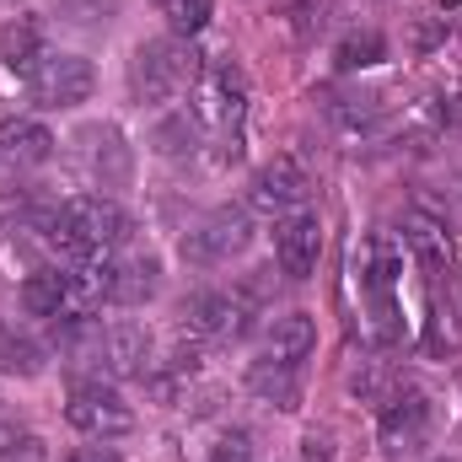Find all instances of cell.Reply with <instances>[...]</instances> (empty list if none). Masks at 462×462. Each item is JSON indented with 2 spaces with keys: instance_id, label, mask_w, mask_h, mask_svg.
Here are the masks:
<instances>
[{
  "instance_id": "6da1fadb",
  "label": "cell",
  "mask_w": 462,
  "mask_h": 462,
  "mask_svg": "<svg viewBox=\"0 0 462 462\" xmlns=\"http://www.w3.org/2000/svg\"><path fill=\"white\" fill-rule=\"evenodd\" d=\"M199 70H205L199 54L183 38H151L129 60V92H134V103L156 108V103H172L178 92H189L199 81Z\"/></svg>"
},
{
  "instance_id": "9c48e42d",
  "label": "cell",
  "mask_w": 462,
  "mask_h": 462,
  "mask_svg": "<svg viewBox=\"0 0 462 462\" xmlns=\"http://www.w3.org/2000/svg\"><path fill=\"white\" fill-rule=\"evenodd\" d=\"M323 258V221L312 210H291L274 226V263L285 280H307Z\"/></svg>"
},
{
  "instance_id": "44dd1931",
  "label": "cell",
  "mask_w": 462,
  "mask_h": 462,
  "mask_svg": "<svg viewBox=\"0 0 462 462\" xmlns=\"http://www.w3.org/2000/svg\"><path fill=\"white\" fill-rule=\"evenodd\" d=\"M162 16H167L172 38H199L216 16V0H162Z\"/></svg>"
},
{
  "instance_id": "e0dca14e",
  "label": "cell",
  "mask_w": 462,
  "mask_h": 462,
  "mask_svg": "<svg viewBox=\"0 0 462 462\" xmlns=\"http://www.w3.org/2000/svg\"><path fill=\"white\" fill-rule=\"evenodd\" d=\"M87 145H92L87 156H92V172H97L103 189H124L134 178V156H129L118 129H87Z\"/></svg>"
},
{
  "instance_id": "5bb4252c",
  "label": "cell",
  "mask_w": 462,
  "mask_h": 462,
  "mask_svg": "<svg viewBox=\"0 0 462 462\" xmlns=\"http://www.w3.org/2000/svg\"><path fill=\"white\" fill-rule=\"evenodd\" d=\"M43 54H49V38H43L38 16H16V22L0 27V60H5V70H16V76L32 81V70L43 65Z\"/></svg>"
},
{
  "instance_id": "7402d4cb",
  "label": "cell",
  "mask_w": 462,
  "mask_h": 462,
  "mask_svg": "<svg viewBox=\"0 0 462 462\" xmlns=\"http://www.w3.org/2000/svg\"><path fill=\"white\" fill-rule=\"evenodd\" d=\"M387 60V38L382 32H349L339 43V70H371Z\"/></svg>"
},
{
  "instance_id": "603a6c76",
  "label": "cell",
  "mask_w": 462,
  "mask_h": 462,
  "mask_svg": "<svg viewBox=\"0 0 462 462\" xmlns=\"http://www.w3.org/2000/svg\"><path fill=\"white\" fill-rule=\"evenodd\" d=\"M194 134H199L194 114H178V118H162L151 140H156V151H162V156H183V151H194Z\"/></svg>"
},
{
  "instance_id": "4fadbf2b",
  "label": "cell",
  "mask_w": 462,
  "mask_h": 462,
  "mask_svg": "<svg viewBox=\"0 0 462 462\" xmlns=\"http://www.w3.org/2000/svg\"><path fill=\"white\" fill-rule=\"evenodd\" d=\"M398 231H403V247H409L430 274H447V263H452V231H447V221H436V216H425V210H409Z\"/></svg>"
},
{
  "instance_id": "d6986e66",
  "label": "cell",
  "mask_w": 462,
  "mask_h": 462,
  "mask_svg": "<svg viewBox=\"0 0 462 462\" xmlns=\"http://www.w3.org/2000/svg\"><path fill=\"white\" fill-rule=\"evenodd\" d=\"M156 274H162V263H156L151 253L124 258V263L114 269V301L118 307H140V301H151V296H156Z\"/></svg>"
},
{
  "instance_id": "8992f818",
  "label": "cell",
  "mask_w": 462,
  "mask_h": 462,
  "mask_svg": "<svg viewBox=\"0 0 462 462\" xmlns=\"http://www.w3.org/2000/svg\"><path fill=\"white\" fill-rule=\"evenodd\" d=\"M247 236H253V226H247V210H236V205H221V210H210L199 226L183 236V258L189 263H231L242 247H247Z\"/></svg>"
},
{
  "instance_id": "8fae6325",
  "label": "cell",
  "mask_w": 462,
  "mask_h": 462,
  "mask_svg": "<svg viewBox=\"0 0 462 462\" xmlns=\"http://www.w3.org/2000/svg\"><path fill=\"white\" fill-rule=\"evenodd\" d=\"M183 323H189V334H199V339H242V334H247V312H242V301L226 296V291H199V296H189V301H183Z\"/></svg>"
},
{
  "instance_id": "7a4b0ae2",
  "label": "cell",
  "mask_w": 462,
  "mask_h": 462,
  "mask_svg": "<svg viewBox=\"0 0 462 462\" xmlns=\"http://www.w3.org/2000/svg\"><path fill=\"white\" fill-rule=\"evenodd\" d=\"M129 236V216L103 194H81L70 205H60V247L76 253H108Z\"/></svg>"
},
{
  "instance_id": "484cf974",
  "label": "cell",
  "mask_w": 462,
  "mask_h": 462,
  "mask_svg": "<svg viewBox=\"0 0 462 462\" xmlns=\"http://www.w3.org/2000/svg\"><path fill=\"white\" fill-rule=\"evenodd\" d=\"M60 462H118L114 447H70Z\"/></svg>"
},
{
  "instance_id": "7c38bea8",
  "label": "cell",
  "mask_w": 462,
  "mask_h": 462,
  "mask_svg": "<svg viewBox=\"0 0 462 462\" xmlns=\"http://www.w3.org/2000/svg\"><path fill=\"white\" fill-rule=\"evenodd\" d=\"M54 134L38 118H0V162L5 167H43L54 156Z\"/></svg>"
},
{
  "instance_id": "3957f363",
  "label": "cell",
  "mask_w": 462,
  "mask_h": 462,
  "mask_svg": "<svg viewBox=\"0 0 462 462\" xmlns=\"http://www.w3.org/2000/svg\"><path fill=\"white\" fill-rule=\"evenodd\" d=\"M27 92H32L38 108L65 114V108L92 103V92H97V70H92V60H81V54H43V65L32 70Z\"/></svg>"
},
{
  "instance_id": "cb8c5ba5",
  "label": "cell",
  "mask_w": 462,
  "mask_h": 462,
  "mask_svg": "<svg viewBox=\"0 0 462 462\" xmlns=\"http://www.w3.org/2000/svg\"><path fill=\"white\" fill-rule=\"evenodd\" d=\"M430 114H436V124H441V129H457V134H462V76H447V81L436 87Z\"/></svg>"
},
{
  "instance_id": "277c9868",
  "label": "cell",
  "mask_w": 462,
  "mask_h": 462,
  "mask_svg": "<svg viewBox=\"0 0 462 462\" xmlns=\"http://www.w3.org/2000/svg\"><path fill=\"white\" fill-rule=\"evenodd\" d=\"M65 420H70L81 436H97V441H108V436H129V430H134V409L118 398V387H108L103 376L70 387V398H65Z\"/></svg>"
},
{
  "instance_id": "83f0119b",
  "label": "cell",
  "mask_w": 462,
  "mask_h": 462,
  "mask_svg": "<svg viewBox=\"0 0 462 462\" xmlns=\"http://www.w3.org/2000/svg\"><path fill=\"white\" fill-rule=\"evenodd\" d=\"M430 462H457V457H430Z\"/></svg>"
},
{
  "instance_id": "30bf717a",
  "label": "cell",
  "mask_w": 462,
  "mask_h": 462,
  "mask_svg": "<svg viewBox=\"0 0 462 462\" xmlns=\"http://www.w3.org/2000/svg\"><path fill=\"white\" fill-rule=\"evenodd\" d=\"M92 355L108 376H145L151 371V328L145 323H114L97 334Z\"/></svg>"
},
{
  "instance_id": "d4e9b609",
  "label": "cell",
  "mask_w": 462,
  "mask_h": 462,
  "mask_svg": "<svg viewBox=\"0 0 462 462\" xmlns=\"http://www.w3.org/2000/svg\"><path fill=\"white\" fill-rule=\"evenodd\" d=\"M210 462H253V447H247V436H242V430L221 436V447L210 452Z\"/></svg>"
},
{
  "instance_id": "2e32d148",
  "label": "cell",
  "mask_w": 462,
  "mask_h": 462,
  "mask_svg": "<svg viewBox=\"0 0 462 462\" xmlns=\"http://www.w3.org/2000/svg\"><path fill=\"white\" fill-rule=\"evenodd\" d=\"M269 360H285V365H301L312 349H318V323H312V312H285V318H274L269 323Z\"/></svg>"
},
{
  "instance_id": "f1b7e54d",
  "label": "cell",
  "mask_w": 462,
  "mask_h": 462,
  "mask_svg": "<svg viewBox=\"0 0 462 462\" xmlns=\"http://www.w3.org/2000/svg\"><path fill=\"white\" fill-rule=\"evenodd\" d=\"M457 27H462V11H457Z\"/></svg>"
},
{
  "instance_id": "52a82bcc",
  "label": "cell",
  "mask_w": 462,
  "mask_h": 462,
  "mask_svg": "<svg viewBox=\"0 0 462 462\" xmlns=\"http://www.w3.org/2000/svg\"><path fill=\"white\" fill-rule=\"evenodd\" d=\"M307 189H312V183H307L301 162H296V156H274V162H263V167L253 172V183H247V205L263 210V216H291V210H301Z\"/></svg>"
},
{
  "instance_id": "ac0fdd59",
  "label": "cell",
  "mask_w": 462,
  "mask_h": 462,
  "mask_svg": "<svg viewBox=\"0 0 462 462\" xmlns=\"http://www.w3.org/2000/svg\"><path fill=\"white\" fill-rule=\"evenodd\" d=\"M247 387H253L263 403H274V409H296V403H301L296 365H285V360H258V365L247 371Z\"/></svg>"
},
{
  "instance_id": "9a60e30c",
  "label": "cell",
  "mask_w": 462,
  "mask_h": 462,
  "mask_svg": "<svg viewBox=\"0 0 462 462\" xmlns=\"http://www.w3.org/2000/svg\"><path fill=\"white\" fill-rule=\"evenodd\" d=\"M22 307L32 318H70V274L65 263H43L22 280Z\"/></svg>"
},
{
  "instance_id": "ffe728a7",
  "label": "cell",
  "mask_w": 462,
  "mask_h": 462,
  "mask_svg": "<svg viewBox=\"0 0 462 462\" xmlns=\"http://www.w3.org/2000/svg\"><path fill=\"white\" fill-rule=\"evenodd\" d=\"M38 371H43V345L16 323H0V376H38Z\"/></svg>"
},
{
  "instance_id": "4316f807",
  "label": "cell",
  "mask_w": 462,
  "mask_h": 462,
  "mask_svg": "<svg viewBox=\"0 0 462 462\" xmlns=\"http://www.w3.org/2000/svg\"><path fill=\"white\" fill-rule=\"evenodd\" d=\"M301 462H328V441L323 436H307L301 441Z\"/></svg>"
},
{
  "instance_id": "ba28073f",
  "label": "cell",
  "mask_w": 462,
  "mask_h": 462,
  "mask_svg": "<svg viewBox=\"0 0 462 462\" xmlns=\"http://www.w3.org/2000/svg\"><path fill=\"white\" fill-rule=\"evenodd\" d=\"M425 436H430V398H425L420 387L393 393V398L382 403V447H387V457L420 452Z\"/></svg>"
},
{
  "instance_id": "5b68a950",
  "label": "cell",
  "mask_w": 462,
  "mask_h": 462,
  "mask_svg": "<svg viewBox=\"0 0 462 462\" xmlns=\"http://www.w3.org/2000/svg\"><path fill=\"white\" fill-rule=\"evenodd\" d=\"M242 103H247V81H242V70L221 60V65H205L199 70V81H194V124H205V129H236V118H242Z\"/></svg>"
}]
</instances>
